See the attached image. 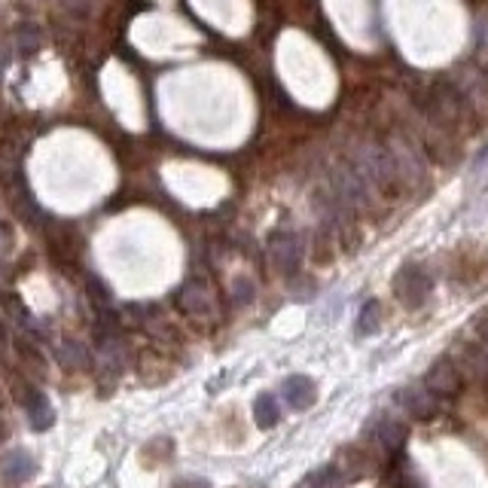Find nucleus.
<instances>
[{
    "label": "nucleus",
    "instance_id": "nucleus-1",
    "mask_svg": "<svg viewBox=\"0 0 488 488\" xmlns=\"http://www.w3.org/2000/svg\"><path fill=\"white\" fill-rule=\"evenodd\" d=\"M394 293L406 308H421L433 293V278L421 262H406L394 278Z\"/></svg>",
    "mask_w": 488,
    "mask_h": 488
},
{
    "label": "nucleus",
    "instance_id": "nucleus-6",
    "mask_svg": "<svg viewBox=\"0 0 488 488\" xmlns=\"http://www.w3.org/2000/svg\"><path fill=\"white\" fill-rule=\"evenodd\" d=\"M369 437L382 446V452L388 455H400L403 452V443H406V424L394 415H382L369 424Z\"/></svg>",
    "mask_w": 488,
    "mask_h": 488
},
{
    "label": "nucleus",
    "instance_id": "nucleus-8",
    "mask_svg": "<svg viewBox=\"0 0 488 488\" xmlns=\"http://www.w3.org/2000/svg\"><path fill=\"white\" fill-rule=\"evenodd\" d=\"M281 394H284V403H288L290 409H308L317 397V388L308 376H290L288 382H284Z\"/></svg>",
    "mask_w": 488,
    "mask_h": 488
},
{
    "label": "nucleus",
    "instance_id": "nucleus-4",
    "mask_svg": "<svg viewBox=\"0 0 488 488\" xmlns=\"http://www.w3.org/2000/svg\"><path fill=\"white\" fill-rule=\"evenodd\" d=\"M37 474V458L28 448H13L0 455V488H19Z\"/></svg>",
    "mask_w": 488,
    "mask_h": 488
},
{
    "label": "nucleus",
    "instance_id": "nucleus-7",
    "mask_svg": "<svg viewBox=\"0 0 488 488\" xmlns=\"http://www.w3.org/2000/svg\"><path fill=\"white\" fill-rule=\"evenodd\" d=\"M458 369H461V376L488 385V348L483 342H479V345H464Z\"/></svg>",
    "mask_w": 488,
    "mask_h": 488
},
{
    "label": "nucleus",
    "instance_id": "nucleus-15",
    "mask_svg": "<svg viewBox=\"0 0 488 488\" xmlns=\"http://www.w3.org/2000/svg\"><path fill=\"white\" fill-rule=\"evenodd\" d=\"M4 65H6V56H0V71H4Z\"/></svg>",
    "mask_w": 488,
    "mask_h": 488
},
{
    "label": "nucleus",
    "instance_id": "nucleus-12",
    "mask_svg": "<svg viewBox=\"0 0 488 488\" xmlns=\"http://www.w3.org/2000/svg\"><path fill=\"white\" fill-rule=\"evenodd\" d=\"M183 306L192 308V312H201V308L211 306V299H208V293L199 288V284H190L187 290H183Z\"/></svg>",
    "mask_w": 488,
    "mask_h": 488
},
{
    "label": "nucleus",
    "instance_id": "nucleus-10",
    "mask_svg": "<svg viewBox=\"0 0 488 488\" xmlns=\"http://www.w3.org/2000/svg\"><path fill=\"white\" fill-rule=\"evenodd\" d=\"M253 418H257V424L262 430L275 428V424L281 421V406H278V400L272 394H260L257 403H253Z\"/></svg>",
    "mask_w": 488,
    "mask_h": 488
},
{
    "label": "nucleus",
    "instance_id": "nucleus-2",
    "mask_svg": "<svg viewBox=\"0 0 488 488\" xmlns=\"http://www.w3.org/2000/svg\"><path fill=\"white\" fill-rule=\"evenodd\" d=\"M421 385L428 388L437 400H452L461 394V385H464V376L458 369V363L452 358H439L430 363V369L424 373Z\"/></svg>",
    "mask_w": 488,
    "mask_h": 488
},
{
    "label": "nucleus",
    "instance_id": "nucleus-11",
    "mask_svg": "<svg viewBox=\"0 0 488 488\" xmlns=\"http://www.w3.org/2000/svg\"><path fill=\"white\" fill-rule=\"evenodd\" d=\"M382 327V306L378 299H369L367 306L360 308V317H358V333L360 336H373Z\"/></svg>",
    "mask_w": 488,
    "mask_h": 488
},
{
    "label": "nucleus",
    "instance_id": "nucleus-9",
    "mask_svg": "<svg viewBox=\"0 0 488 488\" xmlns=\"http://www.w3.org/2000/svg\"><path fill=\"white\" fill-rule=\"evenodd\" d=\"M25 409H28L31 424H34L37 430L52 428V421H56V413H52L49 400H46V394H40V391H28L25 394Z\"/></svg>",
    "mask_w": 488,
    "mask_h": 488
},
{
    "label": "nucleus",
    "instance_id": "nucleus-13",
    "mask_svg": "<svg viewBox=\"0 0 488 488\" xmlns=\"http://www.w3.org/2000/svg\"><path fill=\"white\" fill-rule=\"evenodd\" d=\"M479 342L488 348V317H483V321H479Z\"/></svg>",
    "mask_w": 488,
    "mask_h": 488
},
{
    "label": "nucleus",
    "instance_id": "nucleus-14",
    "mask_svg": "<svg viewBox=\"0 0 488 488\" xmlns=\"http://www.w3.org/2000/svg\"><path fill=\"white\" fill-rule=\"evenodd\" d=\"M174 488H205L201 483H181V485H174Z\"/></svg>",
    "mask_w": 488,
    "mask_h": 488
},
{
    "label": "nucleus",
    "instance_id": "nucleus-3",
    "mask_svg": "<svg viewBox=\"0 0 488 488\" xmlns=\"http://www.w3.org/2000/svg\"><path fill=\"white\" fill-rule=\"evenodd\" d=\"M302 253H306V247H302V238L297 232H275V235L269 238V260H272V266L278 272H284V275L297 272L302 262Z\"/></svg>",
    "mask_w": 488,
    "mask_h": 488
},
{
    "label": "nucleus",
    "instance_id": "nucleus-5",
    "mask_svg": "<svg viewBox=\"0 0 488 488\" xmlns=\"http://www.w3.org/2000/svg\"><path fill=\"white\" fill-rule=\"evenodd\" d=\"M394 400H397V406L403 409V413H406L409 418H418V421H421V418H430L439 409V400L433 397L421 382L406 385L403 391H397V397Z\"/></svg>",
    "mask_w": 488,
    "mask_h": 488
}]
</instances>
